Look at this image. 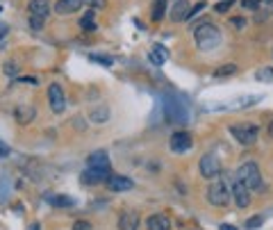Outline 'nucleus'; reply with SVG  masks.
Returning a JSON list of instances; mask_svg holds the SVG:
<instances>
[{"label": "nucleus", "mask_w": 273, "mask_h": 230, "mask_svg": "<svg viewBox=\"0 0 273 230\" xmlns=\"http://www.w3.org/2000/svg\"><path fill=\"white\" fill-rule=\"evenodd\" d=\"M146 226H148V230H169L171 221H169L167 214H153V217H148Z\"/></svg>", "instance_id": "16"}, {"label": "nucleus", "mask_w": 273, "mask_h": 230, "mask_svg": "<svg viewBox=\"0 0 273 230\" xmlns=\"http://www.w3.org/2000/svg\"><path fill=\"white\" fill-rule=\"evenodd\" d=\"M85 5H89V7L98 9V7H105V0H85Z\"/></svg>", "instance_id": "32"}, {"label": "nucleus", "mask_w": 273, "mask_h": 230, "mask_svg": "<svg viewBox=\"0 0 273 230\" xmlns=\"http://www.w3.org/2000/svg\"><path fill=\"white\" fill-rule=\"evenodd\" d=\"M230 132L241 146H253L257 139V125H232Z\"/></svg>", "instance_id": "5"}, {"label": "nucleus", "mask_w": 273, "mask_h": 230, "mask_svg": "<svg viewBox=\"0 0 273 230\" xmlns=\"http://www.w3.org/2000/svg\"><path fill=\"white\" fill-rule=\"evenodd\" d=\"M43 23H46V18L43 16H30V25L34 28V30H41Z\"/></svg>", "instance_id": "27"}, {"label": "nucleus", "mask_w": 273, "mask_h": 230, "mask_svg": "<svg viewBox=\"0 0 273 230\" xmlns=\"http://www.w3.org/2000/svg\"><path fill=\"white\" fill-rule=\"evenodd\" d=\"M164 14H167V0H155L153 3V9H150V16H153V21H162Z\"/></svg>", "instance_id": "19"}, {"label": "nucleus", "mask_w": 273, "mask_h": 230, "mask_svg": "<svg viewBox=\"0 0 273 230\" xmlns=\"http://www.w3.org/2000/svg\"><path fill=\"white\" fill-rule=\"evenodd\" d=\"M198 169H201V175L203 178H216L219 173H221V162H219V158L214 153H205L201 158V162H198Z\"/></svg>", "instance_id": "3"}, {"label": "nucleus", "mask_w": 273, "mask_h": 230, "mask_svg": "<svg viewBox=\"0 0 273 230\" xmlns=\"http://www.w3.org/2000/svg\"><path fill=\"white\" fill-rule=\"evenodd\" d=\"M80 28L82 30H96V21H94V12H87L85 16L80 18Z\"/></svg>", "instance_id": "21"}, {"label": "nucleus", "mask_w": 273, "mask_h": 230, "mask_svg": "<svg viewBox=\"0 0 273 230\" xmlns=\"http://www.w3.org/2000/svg\"><path fill=\"white\" fill-rule=\"evenodd\" d=\"M235 73H237L235 64H226V66H219L216 71H214V75H216V78H226V75H235Z\"/></svg>", "instance_id": "22"}, {"label": "nucleus", "mask_w": 273, "mask_h": 230, "mask_svg": "<svg viewBox=\"0 0 273 230\" xmlns=\"http://www.w3.org/2000/svg\"><path fill=\"white\" fill-rule=\"evenodd\" d=\"M91 62H98V64L112 66V57H100V55H91Z\"/></svg>", "instance_id": "30"}, {"label": "nucleus", "mask_w": 273, "mask_h": 230, "mask_svg": "<svg viewBox=\"0 0 273 230\" xmlns=\"http://www.w3.org/2000/svg\"><path fill=\"white\" fill-rule=\"evenodd\" d=\"M28 12H30V16H43V18H48V12H50V0H30V5H28Z\"/></svg>", "instance_id": "14"}, {"label": "nucleus", "mask_w": 273, "mask_h": 230, "mask_svg": "<svg viewBox=\"0 0 273 230\" xmlns=\"http://www.w3.org/2000/svg\"><path fill=\"white\" fill-rule=\"evenodd\" d=\"M241 5L246 9H260V0H241Z\"/></svg>", "instance_id": "31"}, {"label": "nucleus", "mask_w": 273, "mask_h": 230, "mask_svg": "<svg viewBox=\"0 0 273 230\" xmlns=\"http://www.w3.org/2000/svg\"><path fill=\"white\" fill-rule=\"evenodd\" d=\"M87 169H110V158L105 150H94L87 158Z\"/></svg>", "instance_id": "11"}, {"label": "nucleus", "mask_w": 273, "mask_h": 230, "mask_svg": "<svg viewBox=\"0 0 273 230\" xmlns=\"http://www.w3.org/2000/svg\"><path fill=\"white\" fill-rule=\"evenodd\" d=\"M7 198H9V178L0 175V205L7 203Z\"/></svg>", "instance_id": "20"}, {"label": "nucleus", "mask_w": 273, "mask_h": 230, "mask_svg": "<svg viewBox=\"0 0 273 230\" xmlns=\"http://www.w3.org/2000/svg\"><path fill=\"white\" fill-rule=\"evenodd\" d=\"M237 180H241L248 189L253 192H262L264 185H262V175H260V169H257L255 162H243L237 171Z\"/></svg>", "instance_id": "2"}, {"label": "nucleus", "mask_w": 273, "mask_h": 230, "mask_svg": "<svg viewBox=\"0 0 273 230\" xmlns=\"http://www.w3.org/2000/svg\"><path fill=\"white\" fill-rule=\"evenodd\" d=\"M5 155H9V146H5L3 141H0V158H5Z\"/></svg>", "instance_id": "34"}, {"label": "nucleus", "mask_w": 273, "mask_h": 230, "mask_svg": "<svg viewBox=\"0 0 273 230\" xmlns=\"http://www.w3.org/2000/svg\"><path fill=\"white\" fill-rule=\"evenodd\" d=\"M232 23H235L237 28H243V25H246V21H243V18H239V16H237V18H232Z\"/></svg>", "instance_id": "35"}, {"label": "nucleus", "mask_w": 273, "mask_h": 230, "mask_svg": "<svg viewBox=\"0 0 273 230\" xmlns=\"http://www.w3.org/2000/svg\"><path fill=\"white\" fill-rule=\"evenodd\" d=\"M50 203L57 205V208H71V205H75V200H73L71 196H55Z\"/></svg>", "instance_id": "23"}, {"label": "nucleus", "mask_w": 273, "mask_h": 230, "mask_svg": "<svg viewBox=\"0 0 273 230\" xmlns=\"http://www.w3.org/2000/svg\"><path fill=\"white\" fill-rule=\"evenodd\" d=\"M107 116H110V112H107V107H96L94 112H91V119L94 121H107Z\"/></svg>", "instance_id": "24"}, {"label": "nucleus", "mask_w": 273, "mask_h": 230, "mask_svg": "<svg viewBox=\"0 0 273 230\" xmlns=\"http://www.w3.org/2000/svg\"><path fill=\"white\" fill-rule=\"evenodd\" d=\"M112 173L110 169H87L85 173L80 175V180L85 185H98V183H110Z\"/></svg>", "instance_id": "8"}, {"label": "nucleus", "mask_w": 273, "mask_h": 230, "mask_svg": "<svg viewBox=\"0 0 273 230\" xmlns=\"http://www.w3.org/2000/svg\"><path fill=\"white\" fill-rule=\"evenodd\" d=\"M192 148V135L184 130H178L171 135V150L173 153H184V150Z\"/></svg>", "instance_id": "9"}, {"label": "nucleus", "mask_w": 273, "mask_h": 230, "mask_svg": "<svg viewBox=\"0 0 273 230\" xmlns=\"http://www.w3.org/2000/svg\"><path fill=\"white\" fill-rule=\"evenodd\" d=\"M14 116H16V121H18L21 125L30 123V121L34 119V107H30V105H21V107H16V110H14Z\"/></svg>", "instance_id": "18"}, {"label": "nucleus", "mask_w": 273, "mask_h": 230, "mask_svg": "<svg viewBox=\"0 0 273 230\" xmlns=\"http://www.w3.org/2000/svg\"><path fill=\"white\" fill-rule=\"evenodd\" d=\"M230 7H232V0H221V3H219L214 9H216L219 14H223V12H228V9H230Z\"/></svg>", "instance_id": "29"}, {"label": "nucleus", "mask_w": 273, "mask_h": 230, "mask_svg": "<svg viewBox=\"0 0 273 230\" xmlns=\"http://www.w3.org/2000/svg\"><path fill=\"white\" fill-rule=\"evenodd\" d=\"M189 12H192V5H189V0H175L173 7H171V21H173V23L187 21Z\"/></svg>", "instance_id": "10"}, {"label": "nucleus", "mask_w": 273, "mask_h": 230, "mask_svg": "<svg viewBox=\"0 0 273 230\" xmlns=\"http://www.w3.org/2000/svg\"><path fill=\"white\" fill-rule=\"evenodd\" d=\"M207 198H209V203L216 205V208H223V205H228V200H230L228 185H226V183H214V185H209Z\"/></svg>", "instance_id": "4"}, {"label": "nucleus", "mask_w": 273, "mask_h": 230, "mask_svg": "<svg viewBox=\"0 0 273 230\" xmlns=\"http://www.w3.org/2000/svg\"><path fill=\"white\" fill-rule=\"evenodd\" d=\"M219 230H237L235 226H228V223H221V226H219Z\"/></svg>", "instance_id": "36"}, {"label": "nucleus", "mask_w": 273, "mask_h": 230, "mask_svg": "<svg viewBox=\"0 0 273 230\" xmlns=\"http://www.w3.org/2000/svg\"><path fill=\"white\" fill-rule=\"evenodd\" d=\"M28 230H39V223H32V226L28 228Z\"/></svg>", "instance_id": "37"}, {"label": "nucleus", "mask_w": 273, "mask_h": 230, "mask_svg": "<svg viewBox=\"0 0 273 230\" xmlns=\"http://www.w3.org/2000/svg\"><path fill=\"white\" fill-rule=\"evenodd\" d=\"M262 223H264V217H260V214H255V217H251L246 221V230H255V228H260Z\"/></svg>", "instance_id": "25"}, {"label": "nucleus", "mask_w": 273, "mask_h": 230, "mask_svg": "<svg viewBox=\"0 0 273 230\" xmlns=\"http://www.w3.org/2000/svg\"><path fill=\"white\" fill-rule=\"evenodd\" d=\"M230 194H232V198H235V203L239 205V208H248V205H251V189H248L241 180H232Z\"/></svg>", "instance_id": "7"}, {"label": "nucleus", "mask_w": 273, "mask_h": 230, "mask_svg": "<svg viewBox=\"0 0 273 230\" xmlns=\"http://www.w3.org/2000/svg\"><path fill=\"white\" fill-rule=\"evenodd\" d=\"M3 71H5V75H7V78H14V75L18 73L16 62H5V64H3Z\"/></svg>", "instance_id": "26"}, {"label": "nucleus", "mask_w": 273, "mask_h": 230, "mask_svg": "<svg viewBox=\"0 0 273 230\" xmlns=\"http://www.w3.org/2000/svg\"><path fill=\"white\" fill-rule=\"evenodd\" d=\"M257 80H273V68H262L257 73Z\"/></svg>", "instance_id": "28"}, {"label": "nucleus", "mask_w": 273, "mask_h": 230, "mask_svg": "<svg viewBox=\"0 0 273 230\" xmlns=\"http://www.w3.org/2000/svg\"><path fill=\"white\" fill-rule=\"evenodd\" d=\"M107 187H110L112 192H128V189L134 187V183L128 178V175H112L110 183H107Z\"/></svg>", "instance_id": "12"}, {"label": "nucleus", "mask_w": 273, "mask_h": 230, "mask_svg": "<svg viewBox=\"0 0 273 230\" xmlns=\"http://www.w3.org/2000/svg\"><path fill=\"white\" fill-rule=\"evenodd\" d=\"M73 230H91V226L87 221H77L75 226H73Z\"/></svg>", "instance_id": "33"}, {"label": "nucleus", "mask_w": 273, "mask_h": 230, "mask_svg": "<svg viewBox=\"0 0 273 230\" xmlns=\"http://www.w3.org/2000/svg\"><path fill=\"white\" fill-rule=\"evenodd\" d=\"M271 135H273V123H271Z\"/></svg>", "instance_id": "38"}, {"label": "nucleus", "mask_w": 273, "mask_h": 230, "mask_svg": "<svg viewBox=\"0 0 273 230\" xmlns=\"http://www.w3.org/2000/svg\"><path fill=\"white\" fill-rule=\"evenodd\" d=\"M194 39H196V46L201 48V50H212V48H216L219 41H221V32H219V28L212 25V23H203V25H198L196 30H194Z\"/></svg>", "instance_id": "1"}, {"label": "nucleus", "mask_w": 273, "mask_h": 230, "mask_svg": "<svg viewBox=\"0 0 273 230\" xmlns=\"http://www.w3.org/2000/svg\"><path fill=\"white\" fill-rule=\"evenodd\" d=\"M167 60H169V50L164 46H159V43H155V46L150 48V62H153L155 66H162Z\"/></svg>", "instance_id": "17"}, {"label": "nucleus", "mask_w": 273, "mask_h": 230, "mask_svg": "<svg viewBox=\"0 0 273 230\" xmlns=\"http://www.w3.org/2000/svg\"><path fill=\"white\" fill-rule=\"evenodd\" d=\"M137 228H139V217H137V212L125 210L119 217V230H137Z\"/></svg>", "instance_id": "13"}, {"label": "nucleus", "mask_w": 273, "mask_h": 230, "mask_svg": "<svg viewBox=\"0 0 273 230\" xmlns=\"http://www.w3.org/2000/svg\"><path fill=\"white\" fill-rule=\"evenodd\" d=\"M48 100H50V110L55 112V114H62L66 107V98H64V89H62L57 82H52L50 87H48Z\"/></svg>", "instance_id": "6"}, {"label": "nucleus", "mask_w": 273, "mask_h": 230, "mask_svg": "<svg viewBox=\"0 0 273 230\" xmlns=\"http://www.w3.org/2000/svg\"><path fill=\"white\" fill-rule=\"evenodd\" d=\"M85 5V0H57L55 5V12L60 14V16H64V14H73L77 12V9Z\"/></svg>", "instance_id": "15"}]
</instances>
